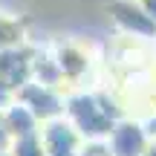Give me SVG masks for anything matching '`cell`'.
Segmentation results:
<instances>
[{
    "instance_id": "obj_5",
    "label": "cell",
    "mask_w": 156,
    "mask_h": 156,
    "mask_svg": "<svg viewBox=\"0 0 156 156\" xmlns=\"http://www.w3.org/2000/svg\"><path fill=\"white\" fill-rule=\"evenodd\" d=\"M32 58H35V46L20 44V46H9V49H0V81L17 93L20 87H26L32 81Z\"/></svg>"
},
{
    "instance_id": "obj_12",
    "label": "cell",
    "mask_w": 156,
    "mask_h": 156,
    "mask_svg": "<svg viewBox=\"0 0 156 156\" xmlns=\"http://www.w3.org/2000/svg\"><path fill=\"white\" fill-rule=\"evenodd\" d=\"M12 147V136L6 130V122H3V110H0V153H9Z\"/></svg>"
},
{
    "instance_id": "obj_15",
    "label": "cell",
    "mask_w": 156,
    "mask_h": 156,
    "mask_svg": "<svg viewBox=\"0 0 156 156\" xmlns=\"http://www.w3.org/2000/svg\"><path fill=\"white\" fill-rule=\"evenodd\" d=\"M145 156H156V142H151V147L145 151Z\"/></svg>"
},
{
    "instance_id": "obj_13",
    "label": "cell",
    "mask_w": 156,
    "mask_h": 156,
    "mask_svg": "<svg viewBox=\"0 0 156 156\" xmlns=\"http://www.w3.org/2000/svg\"><path fill=\"white\" fill-rule=\"evenodd\" d=\"M12 101H15V93H12V90L6 87L3 81H0V110H6V107H9Z\"/></svg>"
},
{
    "instance_id": "obj_14",
    "label": "cell",
    "mask_w": 156,
    "mask_h": 156,
    "mask_svg": "<svg viewBox=\"0 0 156 156\" xmlns=\"http://www.w3.org/2000/svg\"><path fill=\"white\" fill-rule=\"evenodd\" d=\"M139 6L145 9V15L151 17L153 23H156V0H139Z\"/></svg>"
},
{
    "instance_id": "obj_9",
    "label": "cell",
    "mask_w": 156,
    "mask_h": 156,
    "mask_svg": "<svg viewBox=\"0 0 156 156\" xmlns=\"http://www.w3.org/2000/svg\"><path fill=\"white\" fill-rule=\"evenodd\" d=\"M9 156H46L44 145H41V133H38V136H29V139H17V142H12Z\"/></svg>"
},
{
    "instance_id": "obj_11",
    "label": "cell",
    "mask_w": 156,
    "mask_h": 156,
    "mask_svg": "<svg viewBox=\"0 0 156 156\" xmlns=\"http://www.w3.org/2000/svg\"><path fill=\"white\" fill-rule=\"evenodd\" d=\"M139 122H142V127H145L147 139L156 142V110H153V113H147V116H145V119H139Z\"/></svg>"
},
{
    "instance_id": "obj_4",
    "label": "cell",
    "mask_w": 156,
    "mask_h": 156,
    "mask_svg": "<svg viewBox=\"0 0 156 156\" xmlns=\"http://www.w3.org/2000/svg\"><path fill=\"white\" fill-rule=\"evenodd\" d=\"M52 58H55L58 69H61V78L67 84V93L69 90H81L84 87V75L93 69V58H90L87 46L75 44V41H58V44L49 46Z\"/></svg>"
},
{
    "instance_id": "obj_2",
    "label": "cell",
    "mask_w": 156,
    "mask_h": 156,
    "mask_svg": "<svg viewBox=\"0 0 156 156\" xmlns=\"http://www.w3.org/2000/svg\"><path fill=\"white\" fill-rule=\"evenodd\" d=\"M107 15H110L119 38L156 46V23L145 15L139 0H110L107 3Z\"/></svg>"
},
{
    "instance_id": "obj_10",
    "label": "cell",
    "mask_w": 156,
    "mask_h": 156,
    "mask_svg": "<svg viewBox=\"0 0 156 156\" xmlns=\"http://www.w3.org/2000/svg\"><path fill=\"white\" fill-rule=\"evenodd\" d=\"M81 156H113L110 153V142H84Z\"/></svg>"
},
{
    "instance_id": "obj_16",
    "label": "cell",
    "mask_w": 156,
    "mask_h": 156,
    "mask_svg": "<svg viewBox=\"0 0 156 156\" xmlns=\"http://www.w3.org/2000/svg\"><path fill=\"white\" fill-rule=\"evenodd\" d=\"M0 156H9V153H0Z\"/></svg>"
},
{
    "instance_id": "obj_3",
    "label": "cell",
    "mask_w": 156,
    "mask_h": 156,
    "mask_svg": "<svg viewBox=\"0 0 156 156\" xmlns=\"http://www.w3.org/2000/svg\"><path fill=\"white\" fill-rule=\"evenodd\" d=\"M15 101H20L23 107L35 113L41 124L46 122H55V119H64V107H67V93L55 87H44L38 81H29L26 87H20L15 93Z\"/></svg>"
},
{
    "instance_id": "obj_6",
    "label": "cell",
    "mask_w": 156,
    "mask_h": 156,
    "mask_svg": "<svg viewBox=\"0 0 156 156\" xmlns=\"http://www.w3.org/2000/svg\"><path fill=\"white\" fill-rule=\"evenodd\" d=\"M41 145L46 156H81L84 139L67 119H55V122L41 124Z\"/></svg>"
},
{
    "instance_id": "obj_1",
    "label": "cell",
    "mask_w": 156,
    "mask_h": 156,
    "mask_svg": "<svg viewBox=\"0 0 156 156\" xmlns=\"http://www.w3.org/2000/svg\"><path fill=\"white\" fill-rule=\"evenodd\" d=\"M64 119L78 130L84 142H107L122 119H127V107L113 90H69Z\"/></svg>"
},
{
    "instance_id": "obj_8",
    "label": "cell",
    "mask_w": 156,
    "mask_h": 156,
    "mask_svg": "<svg viewBox=\"0 0 156 156\" xmlns=\"http://www.w3.org/2000/svg\"><path fill=\"white\" fill-rule=\"evenodd\" d=\"M3 122H6V130H9L12 142L29 139V136L41 133V122L35 119V113L29 110V107L20 104V101H12V104L3 110Z\"/></svg>"
},
{
    "instance_id": "obj_7",
    "label": "cell",
    "mask_w": 156,
    "mask_h": 156,
    "mask_svg": "<svg viewBox=\"0 0 156 156\" xmlns=\"http://www.w3.org/2000/svg\"><path fill=\"white\" fill-rule=\"evenodd\" d=\"M110 153L113 156H145V151L151 147V139H147L145 127L136 116H127L113 127L110 133Z\"/></svg>"
}]
</instances>
